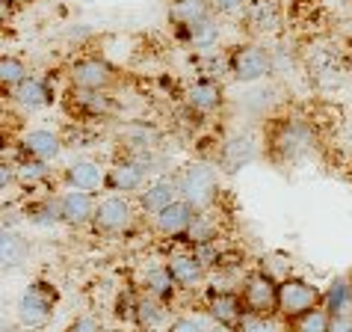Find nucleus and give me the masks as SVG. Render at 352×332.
<instances>
[{
	"mask_svg": "<svg viewBox=\"0 0 352 332\" xmlns=\"http://www.w3.org/2000/svg\"><path fill=\"white\" fill-rule=\"evenodd\" d=\"M322 300L326 297L320 294V288L311 285V282H305V279L287 276V279H281V285H278V311L285 318L299 320L302 315H308L311 309H317Z\"/></svg>",
	"mask_w": 352,
	"mask_h": 332,
	"instance_id": "1",
	"label": "nucleus"
},
{
	"mask_svg": "<svg viewBox=\"0 0 352 332\" xmlns=\"http://www.w3.org/2000/svg\"><path fill=\"white\" fill-rule=\"evenodd\" d=\"M178 187H181V196L187 199L195 211H201L217 196V172H213V166H208V163H190L181 175Z\"/></svg>",
	"mask_w": 352,
	"mask_h": 332,
	"instance_id": "2",
	"label": "nucleus"
},
{
	"mask_svg": "<svg viewBox=\"0 0 352 332\" xmlns=\"http://www.w3.org/2000/svg\"><path fill=\"white\" fill-rule=\"evenodd\" d=\"M54 302H56V291L47 282H33L24 291V297L18 300V320L24 326H42L51 318Z\"/></svg>",
	"mask_w": 352,
	"mask_h": 332,
	"instance_id": "3",
	"label": "nucleus"
},
{
	"mask_svg": "<svg viewBox=\"0 0 352 332\" xmlns=\"http://www.w3.org/2000/svg\"><path fill=\"white\" fill-rule=\"evenodd\" d=\"M243 306H246L249 315H267V318L272 309H278V285L267 270H258L246 279V285H243Z\"/></svg>",
	"mask_w": 352,
	"mask_h": 332,
	"instance_id": "4",
	"label": "nucleus"
},
{
	"mask_svg": "<svg viewBox=\"0 0 352 332\" xmlns=\"http://www.w3.org/2000/svg\"><path fill=\"white\" fill-rule=\"evenodd\" d=\"M270 56L263 48H255V45H246V48H240V51H234L231 56V72H234V81H240V83H255L261 81L263 74H270Z\"/></svg>",
	"mask_w": 352,
	"mask_h": 332,
	"instance_id": "5",
	"label": "nucleus"
},
{
	"mask_svg": "<svg viewBox=\"0 0 352 332\" xmlns=\"http://www.w3.org/2000/svg\"><path fill=\"white\" fill-rule=\"evenodd\" d=\"M95 226L101 231H124L131 226V202L124 196H107L95 208Z\"/></svg>",
	"mask_w": 352,
	"mask_h": 332,
	"instance_id": "6",
	"label": "nucleus"
},
{
	"mask_svg": "<svg viewBox=\"0 0 352 332\" xmlns=\"http://www.w3.org/2000/svg\"><path fill=\"white\" fill-rule=\"evenodd\" d=\"M72 83H74V90L101 92L113 83V68L101 60H80L72 68Z\"/></svg>",
	"mask_w": 352,
	"mask_h": 332,
	"instance_id": "7",
	"label": "nucleus"
},
{
	"mask_svg": "<svg viewBox=\"0 0 352 332\" xmlns=\"http://www.w3.org/2000/svg\"><path fill=\"white\" fill-rule=\"evenodd\" d=\"M195 220V208L187 202V199H175L169 208H163L157 217H154V222H157V229L163 234H169V238H178V234H187L190 226Z\"/></svg>",
	"mask_w": 352,
	"mask_h": 332,
	"instance_id": "8",
	"label": "nucleus"
},
{
	"mask_svg": "<svg viewBox=\"0 0 352 332\" xmlns=\"http://www.w3.org/2000/svg\"><path fill=\"white\" fill-rule=\"evenodd\" d=\"M95 199L89 190H68L60 199V211H63V222L68 226H83V222L95 220Z\"/></svg>",
	"mask_w": 352,
	"mask_h": 332,
	"instance_id": "9",
	"label": "nucleus"
},
{
	"mask_svg": "<svg viewBox=\"0 0 352 332\" xmlns=\"http://www.w3.org/2000/svg\"><path fill=\"white\" fill-rule=\"evenodd\" d=\"M178 193H181L178 184L160 178V181L148 184V187L140 193V205H142V211H148V214H154V217H157L163 208H169V205L178 199Z\"/></svg>",
	"mask_w": 352,
	"mask_h": 332,
	"instance_id": "10",
	"label": "nucleus"
},
{
	"mask_svg": "<svg viewBox=\"0 0 352 332\" xmlns=\"http://www.w3.org/2000/svg\"><path fill=\"white\" fill-rule=\"evenodd\" d=\"M210 318L217 320L219 326H240V320L246 318L243 297H237V294H217L210 300Z\"/></svg>",
	"mask_w": 352,
	"mask_h": 332,
	"instance_id": "11",
	"label": "nucleus"
},
{
	"mask_svg": "<svg viewBox=\"0 0 352 332\" xmlns=\"http://www.w3.org/2000/svg\"><path fill=\"white\" fill-rule=\"evenodd\" d=\"M63 149V143H60V136H56L54 131H45V128H36L24 136V152L30 154V158L36 160H54L56 154H60Z\"/></svg>",
	"mask_w": 352,
	"mask_h": 332,
	"instance_id": "12",
	"label": "nucleus"
},
{
	"mask_svg": "<svg viewBox=\"0 0 352 332\" xmlns=\"http://www.w3.org/2000/svg\"><path fill=\"white\" fill-rule=\"evenodd\" d=\"M252 158H255V140H252L249 134L231 136V140L222 145V166L228 172H237L240 166H246Z\"/></svg>",
	"mask_w": 352,
	"mask_h": 332,
	"instance_id": "13",
	"label": "nucleus"
},
{
	"mask_svg": "<svg viewBox=\"0 0 352 332\" xmlns=\"http://www.w3.org/2000/svg\"><path fill=\"white\" fill-rule=\"evenodd\" d=\"M65 181L72 184V190H89L92 193L95 187H101L104 172H101V166L92 163V160H74L65 172Z\"/></svg>",
	"mask_w": 352,
	"mask_h": 332,
	"instance_id": "14",
	"label": "nucleus"
},
{
	"mask_svg": "<svg viewBox=\"0 0 352 332\" xmlns=\"http://www.w3.org/2000/svg\"><path fill=\"white\" fill-rule=\"evenodd\" d=\"M169 270L181 288H195L204 279V264L199 256H175L169 261Z\"/></svg>",
	"mask_w": 352,
	"mask_h": 332,
	"instance_id": "15",
	"label": "nucleus"
},
{
	"mask_svg": "<svg viewBox=\"0 0 352 332\" xmlns=\"http://www.w3.org/2000/svg\"><path fill=\"white\" fill-rule=\"evenodd\" d=\"M142 181H145V172H142V166H136L131 160H124V163H116L110 175H107V184H110L113 190H140L142 187Z\"/></svg>",
	"mask_w": 352,
	"mask_h": 332,
	"instance_id": "16",
	"label": "nucleus"
},
{
	"mask_svg": "<svg viewBox=\"0 0 352 332\" xmlns=\"http://www.w3.org/2000/svg\"><path fill=\"white\" fill-rule=\"evenodd\" d=\"M12 98L27 107V110H38V107H47L51 104V92H47V86L42 81H36V77H27V81L18 86Z\"/></svg>",
	"mask_w": 352,
	"mask_h": 332,
	"instance_id": "17",
	"label": "nucleus"
},
{
	"mask_svg": "<svg viewBox=\"0 0 352 332\" xmlns=\"http://www.w3.org/2000/svg\"><path fill=\"white\" fill-rule=\"evenodd\" d=\"M3 270H15L27 261V252H30V243H27L21 234L12 229H3Z\"/></svg>",
	"mask_w": 352,
	"mask_h": 332,
	"instance_id": "18",
	"label": "nucleus"
},
{
	"mask_svg": "<svg viewBox=\"0 0 352 332\" xmlns=\"http://www.w3.org/2000/svg\"><path fill=\"white\" fill-rule=\"evenodd\" d=\"M172 21L181 24V27H192L195 21H201V18L210 15V6L204 3V0H175L172 9H169Z\"/></svg>",
	"mask_w": 352,
	"mask_h": 332,
	"instance_id": "19",
	"label": "nucleus"
},
{
	"mask_svg": "<svg viewBox=\"0 0 352 332\" xmlns=\"http://www.w3.org/2000/svg\"><path fill=\"white\" fill-rule=\"evenodd\" d=\"M145 285H148V291L157 300H169L172 294H175V276H172V270H169V264L166 267H154V270H148V276H145Z\"/></svg>",
	"mask_w": 352,
	"mask_h": 332,
	"instance_id": "20",
	"label": "nucleus"
},
{
	"mask_svg": "<svg viewBox=\"0 0 352 332\" xmlns=\"http://www.w3.org/2000/svg\"><path fill=\"white\" fill-rule=\"evenodd\" d=\"M219 86L213 83V81H201V83H195L192 90H190V104L195 107V110H201V113H208L213 110V107H219Z\"/></svg>",
	"mask_w": 352,
	"mask_h": 332,
	"instance_id": "21",
	"label": "nucleus"
},
{
	"mask_svg": "<svg viewBox=\"0 0 352 332\" xmlns=\"http://www.w3.org/2000/svg\"><path fill=\"white\" fill-rule=\"evenodd\" d=\"M249 21L255 24V30H272L278 24V3L276 0H258L249 9Z\"/></svg>",
	"mask_w": 352,
	"mask_h": 332,
	"instance_id": "22",
	"label": "nucleus"
},
{
	"mask_svg": "<svg viewBox=\"0 0 352 332\" xmlns=\"http://www.w3.org/2000/svg\"><path fill=\"white\" fill-rule=\"evenodd\" d=\"M24 81H27V65L15 60V56H3L0 60V83H3V90H18Z\"/></svg>",
	"mask_w": 352,
	"mask_h": 332,
	"instance_id": "23",
	"label": "nucleus"
},
{
	"mask_svg": "<svg viewBox=\"0 0 352 332\" xmlns=\"http://www.w3.org/2000/svg\"><path fill=\"white\" fill-rule=\"evenodd\" d=\"M305 143H308V134H305V128H302V125H287L285 131H281V136L276 140V145L281 152L287 154V158H293V154H296L299 149H305Z\"/></svg>",
	"mask_w": 352,
	"mask_h": 332,
	"instance_id": "24",
	"label": "nucleus"
},
{
	"mask_svg": "<svg viewBox=\"0 0 352 332\" xmlns=\"http://www.w3.org/2000/svg\"><path fill=\"white\" fill-rule=\"evenodd\" d=\"M187 33H190V42L195 48H213V42L219 39V30H217V24H213V18H201V21H195L192 27H187Z\"/></svg>",
	"mask_w": 352,
	"mask_h": 332,
	"instance_id": "25",
	"label": "nucleus"
},
{
	"mask_svg": "<svg viewBox=\"0 0 352 332\" xmlns=\"http://www.w3.org/2000/svg\"><path fill=\"white\" fill-rule=\"evenodd\" d=\"M346 302H349V285H346V279L340 276V279L331 282V288L326 294V311L329 315H338V311L346 309Z\"/></svg>",
	"mask_w": 352,
	"mask_h": 332,
	"instance_id": "26",
	"label": "nucleus"
},
{
	"mask_svg": "<svg viewBox=\"0 0 352 332\" xmlns=\"http://www.w3.org/2000/svg\"><path fill=\"white\" fill-rule=\"evenodd\" d=\"M47 166H45V160H24L21 166H15V178L21 181V184H38V181H45L47 178Z\"/></svg>",
	"mask_w": 352,
	"mask_h": 332,
	"instance_id": "27",
	"label": "nucleus"
},
{
	"mask_svg": "<svg viewBox=\"0 0 352 332\" xmlns=\"http://www.w3.org/2000/svg\"><path fill=\"white\" fill-rule=\"evenodd\" d=\"M329 320H331V315L326 309H311L308 315H302L299 318V326H296V332H329Z\"/></svg>",
	"mask_w": 352,
	"mask_h": 332,
	"instance_id": "28",
	"label": "nucleus"
},
{
	"mask_svg": "<svg viewBox=\"0 0 352 332\" xmlns=\"http://www.w3.org/2000/svg\"><path fill=\"white\" fill-rule=\"evenodd\" d=\"M187 238L192 243H210L213 238V226H210V220L204 217V214H195V220H192V226L187 231Z\"/></svg>",
	"mask_w": 352,
	"mask_h": 332,
	"instance_id": "29",
	"label": "nucleus"
},
{
	"mask_svg": "<svg viewBox=\"0 0 352 332\" xmlns=\"http://www.w3.org/2000/svg\"><path fill=\"white\" fill-rule=\"evenodd\" d=\"M240 332H276V324L267 318V315H249L246 311V318L240 320Z\"/></svg>",
	"mask_w": 352,
	"mask_h": 332,
	"instance_id": "30",
	"label": "nucleus"
},
{
	"mask_svg": "<svg viewBox=\"0 0 352 332\" xmlns=\"http://www.w3.org/2000/svg\"><path fill=\"white\" fill-rule=\"evenodd\" d=\"M136 318H140L142 326H154L160 320V306L154 300H140L136 302Z\"/></svg>",
	"mask_w": 352,
	"mask_h": 332,
	"instance_id": "31",
	"label": "nucleus"
},
{
	"mask_svg": "<svg viewBox=\"0 0 352 332\" xmlns=\"http://www.w3.org/2000/svg\"><path fill=\"white\" fill-rule=\"evenodd\" d=\"M169 332H208V329H204L201 320H195V318H178V320H172Z\"/></svg>",
	"mask_w": 352,
	"mask_h": 332,
	"instance_id": "32",
	"label": "nucleus"
},
{
	"mask_svg": "<svg viewBox=\"0 0 352 332\" xmlns=\"http://www.w3.org/2000/svg\"><path fill=\"white\" fill-rule=\"evenodd\" d=\"M329 332H352V315H346V311H338V315H331Z\"/></svg>",
	"mask_w": 352,
	"mask_h": 332,
	"instance_id": "33",
	"label": "nucleus"
},
{
	"mask_svg": "<svg viewBox=\"0 0 352 332\" xmlns=\"http://www.w3.org/2000/svg\"><path fill=\"white\" fill-rule=\"evenodd\" d=\"M243 0H213V9L217 12H234V9H240Z\"/></svg>",
	"mask_w": 352,
	"mask_h": 332,
	"instance_id": "34",
	"label": "nucleus"
},
{
	"mask_svg": "<svg viewBox=\"0 0 352 332\" xmlns=\"http://www.w3.org/2000/svg\"><path fill=\"white\" fill-rule=\"evenodd\" d=\"M72 332H98L95 318H80V320H77V324L72 326Z\"/></svg>",
	"mask_w": 352,
	"mask_h": 332,
	"instance_id": "35",
	"label": "nucleus"
},
{
	"mask_svg": "<svg viewBox=\"0 0 352 332\" xmlns=\"http://www.w3.org/2000/svg\"><path fill=\"white\" fill-rule=\"evenodd\" d=\"M349 149H352V128H349Z\"/></svg>",
	"mask_w": 352,
	"mask_h": 332,
	"instance_id": "36",
	"label": "nucleus"
}]
</instances>
